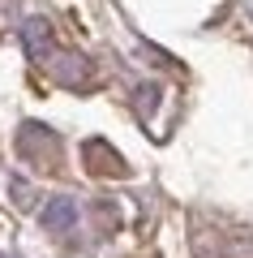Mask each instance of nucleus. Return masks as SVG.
<instances>
[{"label":"nucleus","instance_id":"f257e3e1","mask_svg":"<svg viewBox=\"0 0 253 258\" xmlns=\"http://www.w3.org/2000/svg\"><path fill=\"white\" fill-rule=\"evenodd\" d=\"M18 155L26 159L30 168H39V172H56L60 168V138H56L47 125H39V120H26V125L18 129Z\"/></svg>","mask_w":253,"mask_h":258},{"label":"nucleus","instance_id":"f03ea898","mask_svg":"<svg viewBox=\"0 0 253 258\" xmlns=\"http://www.w3.org/2000/svg\"><path fill=\"white\" fill-rule=\"evenodd\" d=\"M81 164H86L91 176H129V164L112 151V142H103V138H91L81 147Z\"/></svg>","mask_w":253,"mask_h":258},{"label":"nucleus","instance_id":"7ed1b4c3","mask_svg":"<svg viewBox=\"0 0 253 258\" xmlns=\"http://www.w3.org/2000/svg\"><path fill=\"white\" fill-rule=\"evenodd\" d=\"M47 74L60 86H91L95 82V64L86 60V56H77V52H56L52 60H47Z\"/></svg>","mask_w":253,"mask_h":258},{"label":"nucleus","instance_id":"20e7f679","mask_svg":"<svg viewBox=\"0 0 253 258\" xmlns=\"http://www.w3.org/2000/svg\"><path fill=\"white\" fill-rule=\"evenodd\" d=\"M22 43H26V52L35 56L39 64H47L60 47H56V39H52V26H47V18H26L22 22Z\"/></svg>","mask_w":253,"mask_h":258},{"label":"nucleus","instance_id":"39448f33","mask_svg":"<svg viewBox=\"0 0 253 258\" xmlns=\"http://www.w3.org/2000/svg\"><path fill=\"white\" fill-rule=\"evenodd\" d=\"M39 220H43L47 232H69L73 224H77V203H73V198H64V194H60V198H47Z\"/></svg>","mask_w":253,"mask_h":258},{"label":"nucleus","instance_id":"423d86ee","mask_svg":"<svg viewBox=\"0 0 253 258\" xmlns=\"http://www.w3.org/2000/svg\"><path fill=\"white\" fill-rule=\"evenodd\" d=\"M0 18H5V13H0Z\"/></svg>","mask_w":253,"mask_h":258},{"label":"nucleus","instance_id":"0eeeda50","mask_svg":"<svg viewBox=\"0 0 253 258\" xmlns=\"http://www.w3.org/2000/svg\"><path fill=\"white\" fill-rule=\"evenodd\" d=\"M0 258H5V254H0Z\"/></svg>","mask_w":253,"mask_h":258}]
</instances>
